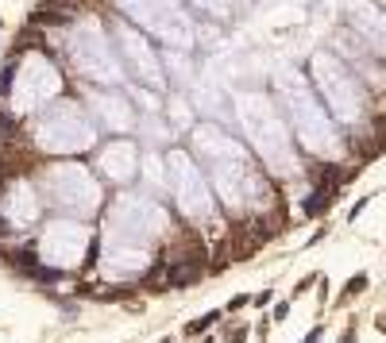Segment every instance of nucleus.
Returning <instances> with one entry per match:
<instances>
[{
  "mask_svg": "<svg viewBox=\"0 0 386 343\" xmlns=\"http://www.w3.org/2000/svg\"><path fill=\"white\" fill-rule=\"evenodd\" d=\"M201 274H205V258H201V254H189L185 262H170V266H166V286H174V289L197 286Z\"/></svg>",
  "mask_w": 386,
  "mask_h": 343,
  "instance_id": "obj_1",
  "label": "nucleus"
},
{
  "mask_svg": "<svg viewBox=\"0 0 386 343\" xmlns=\"http://www.w3.org/2000/svg\"><path fill=\"white\" fill-rule=\"evenodd\" d=\"M39 8H47V12H58V16L74 19V16L81 12V0H39Z\"/></svg>",
  "mask_w": 386,
  "mask_h": 343,
  "instance_id": "obj_2",
  "label": "nucleus"
},
{
  "mask_svg": "<svg viewBox=\"0 0 386 343\" xmlns=\"http://www.w3.org/2000/svg\"><path fill=\"white\" fill-rule=\"evenodd\" d=\"M31 23H39V27H62V23H66V16H58V12H47V8H39V12L31 16Z\"/></svg>",
  "mask_w": 386,
  "mask_h": 343,
  "instance_id": "obj_3",
  "label": "nucleus"
},
{
  "mask_svg": "<svg viewBox=\"0 0 386 343\" xmlns=\"http://www.w3.org/2000/svg\"><path fill=\"white\" fill-rule=\"evenodd\" d=\"M217 316H221V312L213 308V312H205L201 320H193V324H185V336H201L205 328H213V324H217Z\"/></svg>",
  "mask_w": 386,
  "mask_h": 343,
  "instance_id": "obj_4",
  "label": "nucleus"
},
{
  "mask_svg": "<svg viewBox=\"0 0 386 343\" xmlns=\"http://www.w3.org/2000/svg\"><path fill=\"white\" fill-rule=\"evenodd\" d=\"M367 289V274H355L351 282H348V289H344V297H355V293H363Z\"/></svg>",
  "mask_w": 386,
  "mask_h": 343,
  "instance_id": "obj_5",
  "label": "nucleus"
},
{
  "mask_svg": "<svg viewBox=\"0 0 386 343\" xmlns=\"http://www.w3.org/2000/svg\"><path fill=\"white\" fill-rule=\"evenodd\" d=\"M271 316H275V320H286V316H290V305H286V301H278L275 308H271Z\"/></svg>",
  "mask_w": 386,
  "mask_h": 343,
  "instance_id": "obj_6",
  "label": "nucleus"
},
{
  "mask_svg": "<svg viewBox=\"0 0 386 343\" xmlns=\"http://www.w3.org/2000/svg\"><path fill=\"white\" fill-rule=\"evenodd\" d=\"M243 305H247V297H243V293H236L232 301H228V308H232V312H236V308H243Z\"/></svg>",
  "mask_w": 386,
  "mask_h": 343,
  "instance_id": "obj_7",
  "label": "nucleus"
},
{
  "mask_svg": "<svg viewBox=\"0 0 386 343\" xmlns=\"http://www.w3.org/2000/svg\"><path fill=\"white\" fill-rule=\"evenodd\" d=\"M243 340H247V332H243V328H236V332H232V340H228V343H243Z\"/></svg>",
  "mask_w": 386,
  "mask_h": 343,
  "instance_id": "obj_8",
  "label": "nucleus"
},
{
  "mask_svg": "<svg viewBox=\"0 0 386 343\" xmlns=\"http://www.w3.org/2000/svg\"><path fill=\"white\" fill-rule=\"evenodd\" d=\"M317 340H321V328H313V332H309V336H305L301 343H317Z\"/></svg>",
  "mask_w": 386,
  "mask_h": 343,
  "instance_id": "obj_9",
  "label": "nucleus"
}]
</instances>
